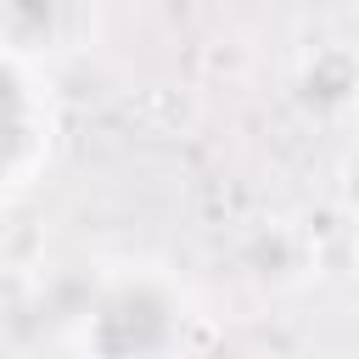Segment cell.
<instances>
[{
	"mask_svg": "<svg viewBox=\"0 0 359 359\" xmlns=\"http://www.w3.org/2000/svg\"><path fill=\"white\" fill-rule=\"evenodd\" d=\"M297 90H303V101L320 107V112L353 107V101H359V56H353L348 45H320V50L303 62Z\"/></svg>",
	"mask_w": 359,
	"mask_h": 359,
	"instance_id": "1",
	"label": "cell"
},
{
	"mask_svg": "<svg viewBox=\"0 0 359 359\" xmlns=\"http://www.w3.org/2000/svg\"><path fill=\"white\" fill-rule=\"evenodd\" d=\"M45 157H50V123L34 118L28 95L17 90V112H11V157H6V180H11V191H22V185L45 168Z\"/></svg>",
	"mask_w": 359,
	"mask_h": 359,
	"instance_id": "2",
	"label": "cell"
},
{
	"mask_svg": "<svg viewBox=\"0 0 359 359\" xmlns=\"http://www.w3.org/2000/svg\"><path fill=\"white\" fill-rule=\"evenodd\" d=\"M303 247H309L303 236H292L286 224H269V236L258 230V236L241 247V264H247L258 280H286V275L303 264Z\"/></svg>",
	"mask_w": 359,
	"mask_h": 359,
	"instance_id": "3",
	"label": "cell"
},
{
	"mask_svg": "<svg viewBox=\"0 0 359 359\" xmlns=\"http://www.w3.org/2000/svg\"><path fill=\"white\" fill-rule=\"evenodd\" d=\"M34 258H45V224L11 219V230H6V269H28Z\"/></svg>",
	"mask_w": 359,
	"mask_h": 359,
	"instance_id": "4",
	"label": "cell"
},
{
	"mask_svg": "<svg viewBox=\"0 0 359 359\" xmlns=\"http://www.w3.org/2000/svg\"><path fill=\"white\" fill-rule=\"evenodd\" d=\"M202 62H208V73H224V79H241V73H247V45H241V39H213Z\"/></svg>",
	"mask_w": 359,
	"mask_h": 359,
	"instance_id": "5",
	"label": "cell"
},
{
	"mask_svg": "<svg viewBox=\"0 0 359 359\" xmlns=\"http://www.w3.org/2000/svg\"><path fill=\"white\" fill-rule=\"evenodd\" d=\"M342 213L359 224V146H353L348 163H342Z\"/></svg>",
	"mask_w": 359,
	"mask_h": 359,
	"instance_id": "6",
	"label": "cell"
},
{
	"mask_svg": "<svg viewBox=\"0 0 359 359\" xmlns=\"http://www.w3.org/2000/svg\"><path fill=\"white\" fill-rule=\"evenodd\" d=\"M236 359H280L275 348H247V353H236Z\"/></svg>",
	"mask_w": 359,
	"mask_h": 359,
	"instance_id": "7",
	"label": "cell"
},
{
	"mask_svg": "<svg viewBox=\"0 0 359 359\" xmlns=\"http://www.w3.org/2000/svg\"><path fill=\"white\" fill-rule=\"evenodd\" d=\"M348 112H353V140H359V101H353V107H348Z\"/></svg>",
	"mask_w": 359,
	"mask_h": 359,
	"instance_id": "8",
	"label": "cell"
},
{
	"mask_svg": "<svg viewBox=\"0 0 359 359\" xmlns=\"http://www.w3.org/2000/svg\"><path fill=\"white\" fill-rule=\"evenodd\" d=\"M353 11H359V0H353Z\"/></svg>",
	"mask_w": 359,
	"mask_h": 359,
	"instance_id": "9",
	"label": "cell"
}]
</instances>
